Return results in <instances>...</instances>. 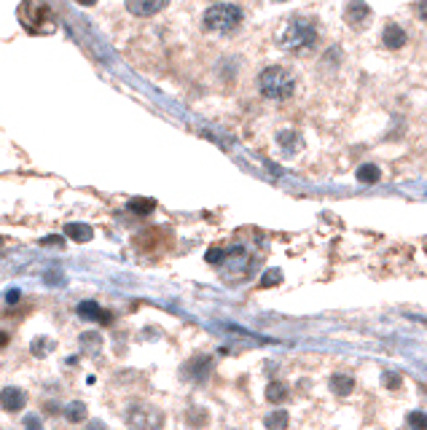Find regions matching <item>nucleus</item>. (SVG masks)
I'll return each instance as SVG.
<instances>
[{"instance_id": "obj_1", "label": "nucleus", "mask_w": 427, "mask_h": 430, "mask_svg": "<svg viewBox=\"0 0 427 430\" xmlns=\"http://www.w3.org/2000/svg\"><path fill=\"white\" fill-rule=\"evenodd\" d=\"M280 46L293 54H301L317 46V25L309 16H293L280 35Z\"/></svg>"}, {"instance_id": "obj_2", "label": "nucleus", "mask_w": 427, "mask_h": 430, "mask_svg": "<svg viewBox=\"0 0 427 430\" xmlns=\"http://www.w3.org/2000/svg\"><path fill=\"white\" fill-rule=\"evenodd\" d=\"M258 92L266 97V100H275V103H282V100H290L293 92H296V78L288 67L282 65H272V67H263L258 76Z\"/></svg>"}, {"instance_id": "obj_3", "label": "nucleus", "mask_w": 427, "mask_h": 430, "mask_svg": "<svg viewBox=\"0 0 427 430\" xmlns=\"http://www.w3.org/2000/svg\"><path fill=\"white\" fill-rule=\"evenodd\" d=\"M19 22L27 32H35V35H46V32L57 30V19H54V11L48 3H22L19 6Z\"/></svg>"}, {"instance_id": "obj_4", "label": "nucleus", "mask_w": 427, "mask_h": 430, "mask_svg": "<svg viewBox=\"0 0 427 430\" xmlns=\"http://www.w3.org/2000/svg\"><path fill=\"white\" fill-rule=\"evenodd\" d=\"M202 19H204L202 25L207 32H231L242 25L244 14L237 3H215L204 11Z\"/></svg>"}, {"instance_id": "obj_5", "label": "nucleus", "mask_w": 427, "mask_h": 430, "mask_svg": "<svg viewBox=\"0 0 427 430\" xmlns=\"http://www.w3.org/2000/svg\"><path fill=\"white\" fill-rule=\"evenodd\" d=\"M126 428L129 430H162L164 428V415L151 406V403H132L126 409Z\"/></svg>"}, {"instance_id": "obj_6", "label": "nucleus", "mask_w": 427, "mask_h": 430, "mask_svg": "<svg viewBox=\"0 0 427 430\" xmlns=\"http://www.w3.org/2000/svg\"><path fill=\"white\" fill-rule=\"evenodd\" d=\"M210 371H213V360H210L207 355H197V358H191V360L185 363L183 374L188 379H194V382H204V379L210 377Z\"/></svg>"}, {"instance_id": "obj_7", "label": "nucleus", "mask_w": 427, "mask_h": 430, "mask_svg": "<svg viewBox=\"0 0 427 430\" xmlns=\"http://www.w3.org/2000/svg\"><path fill=\"white\" fill-rule=\"evenodd\" d=\"M0 406H3L6 412H22V409L27 406L25 390H19V387H3V390H0Z\"/></svg>"}, {"instance_id": "obj_8", "label": "nucleus", "mask_w": 427, "mask_h": 430, "mask_svg": "<svg viewBox=\"0 0 427 430\" xmlns=\"http://www.w3.org/2000/svg\"><path fill=\"white\" fill-rule=\"evenodd\" d=\"M344 19H347L350 27L360 30V27H366L368 19H371V6H366V3H350L344 8Z\"/></svg>"}, {"instance_id": "obj_9", "label": "nucleus", "mask_w": 427, "mask_h": 430, "mask_svg": "<svg viewBox=\"0 0 427 430\" xmlns=\"http://www.w3.org/2000/svg\"><path fill=\"white\" fill-rule=\"evenodd\" d=\"M76 312L81 315V318H86V320H94V322H103V325H110L113 322V315L107 312V309H103L97 301H81L76 307Z\"/></svg>"}, {"instance_id": "obj_10", "label": "nucleus", "mask_w": 427, "mask_h": 430, "mask_svg": "<svg viewBox=\"0 0 427 430\" xmlns=\"http://www.w3.org/2000/svg\"><path fill=\"white\" fill-rule=\"evenodd\" d=\"M406 41H409V35H406V30H403L400 25H395V22H390V25L384 27V32H381V44L387 48H403L406 46Z\"/></svg>"}, {"instance_id": "obj_11", "label": "nucleus", "mask_w": 427, "mask_h": 430, "mask_svg": "<svg viewBox=\"0 0 427 430\" xmlns=\"http://www.w3.org/2000/svg\"><path fill=\"white\" fill-rule=\"evenodd\" d=\"M164 6L167 3H162V0H153V3H126V11L135 16H153L159 14V11H164Z\"/></svg>"}, {"instance_id": "obj_12", "label": "nucleus", "mask_w": 427, "mask_h": 430, "mask_svg": "<svg viewBox=\"0 0 427 430\" xmlns=\"http://www.w3.org/2000/svg\"><path fill=\"white\" fill-rule=\"evenodd\" d=\"M65 234H67V240H73V242H89L94 237V229L89 223H67V226H65Z\"/></svg>"}, {"instance_id": "obj_13", "label": "nucleus", "mask_w": 427, "mask_h": 430, "mask_svg": "<svg viewBox=\"0 0 427 430\" xmlns=\"http://www.w3.org/2000/svg\"><path fill=\"white\" fill-rule=\"evenodd\" d=\"M277 143L282 145V151L288 156H293L298 148H301V138L293 132V129H282V132H277Z\"/></svg>"}, {"instance_id": "obj_14", "label": "nucleus", "mask_w": 427, "mask_h": 430, "mask_svg": "<svg viewBox=\"0 0 427 430\" xmlns=\"http://www.w3.org/2000/svg\"><path fill=\"white\" fill-rule=\"evenodd\" d=\"M331 390H334L336 396H350L352 390H355V379H352L350 374H334L331 377Z\"/></svg>"}, {"instance_id": "obj_15", "label": "nucleus", "mask_w": 427, "mask_h": 430, "mask_svg": "<svg viewBox=\"0 0 427 430\" xmlns=\"http://www.w3.org/2000/svg\"><path fill=\"white\" fill-rule=\"evenodd\" d=\"M126 210L135 215H151L156 210V202L148 200V197H132V200L126 202Z\"/></svg>"}, {"instance_id": "obj_16", "label": "nucleus", "mask_w": 427, "mask_h": 430, "mask_svg": "<svg viewBox=\"0 0 427 430\" xmlns=\"http://www.w3.org/2000/svg\"><path fill=\"white\" fill-rule=\"evenodd\" d=\"M288 419L290 417L285 409H277V412H272V415L263 419V425H266L269 430H285L288 428Z\"/></svg>"}, {"instance_id": "obj_17", "label": "nucleus", "mask_w": 427, "mask_h": 430, "mask_svg": "<svg viewBox=\"0 0 427 430\" xmlns=\"http://www.w3.org/2000/svg\"><path fill=\"white\" fill-rule=\"evenodd\" d=\"M379 178H381V172L376 164H363V167H357V181L360 183H379Z\"/></svg>"}, {"instance_id": "obj_18", "label": "nucleus", "mask_w": 427, "mask_h": 430, "mask_svg": "<svg viewBox=\"0 0 427 430\" xmlns=\"http://www.w3.org/2000/svg\"><path fill=\"white\" fill-rule=\"evenodd\" d=\"M266 398L272 400V403H282V400L288 398V387L282 382H272L266 387Z\"/></svg>"}, {"instance_id": "obj_19", "label": "nucleus", "mask_w": 427, "mask_h": 430, "mask_svg": "<svg viewBox=\"0 0 427 430\" xmlns=\"http://www.w3.org/2000/svg\"><path fill=\"white\" fill-rule=\"evenodd\" d=\"M65 417H67L70 422H84V419H86V406H84L81 400H76V403H70V406L65 409Z\"/></svg>"}, {"instance_id": "obj_20", "label": "nucleus", "mask_w": 427, "mask_h": 430, "mask_svg": "<svg viewBox=\"0 0 427 430\" xmlns=\"http://www.w3.org/2000/svg\"><path fill=\"white\" fill-rule=\"evenodd\" d=\"M81 347L86 353H97L103 347V337L100 334H81Z\"/></svg>"}, {"instance_id": "obj_21", "label": "nucleus", "mask_w": 427, "mask_h": 430, "mask_svg": "<svg viewBox=\"0 0 427 430\" xmlns=\"http://www.w3.org/2000/svg\"><path fill=\"white\" fill-rule=\"evenodd\" d=\"M406 422H409V428H412V430H427V415H425V412H409Z\"/></svg>"}, {"instance_id": "obj_22", "label": "nucleus", "mask_w": 427, "mask_h": 430, "mask_svg": "<svg viewBox=\"0 0 427 430\" xmlns=\"http://www.w3.org/2000/svg\"><path fill=\"white\" fill-rule=\"evenodd\" d=\"M30 350H32V355H38V358H44V355L51 350V341L48 339H32V344H30Z\"/></svg>"}, {"instance_id": "obj_23", "label": "nucleus", "mask_w": 427, "mask_h": 430, "mask_svg": "<svg viewBox=\"0 0 427 430\" xmlns=\"http://www.w3.org/2000/svg\"><path fill=\"white\" fill-rule=\"evenodd\" d=\"M277 282H282V272L280 269H269L263 280H261V288H269V285H277Z\"/></svg>"}, {"instance_id": "obj_24", "label": "nucleus", "mask_w": 427, "mask_h": 430, "mask_svg": "<svg viewBox=\"0 0 427 430\" xmlns=\"http://www.w3.org/2000/svg\"><path fill=\"white\" fill-rule=\"evenodd\" d=\"M25 430H44V422H41V417H25Z\"/></svg>"}, {"instance_id": "obj_25", "label": "nucleus", "mask_w": 427, "mask_h": 430, "mask_svg": "<svg viewBox=\"0 0 427 430\" xmlns=\"http://www.w3.org/2000/svg\"><path fill=\"white\" fill-rule=\"evenodd\" d=\"M221 261H223V250L210 247V250H207V263H221Z\"/></svg>"}, {"instance_id": "obj_26", "label": "nucleus", "mask_w": 427, "mask_h": 430, "mask_svg": "<svg viewBox=\"0 0 427 430\" xmlns=\"http://www.w3.org/2000/svg\"><path fill=\"white\" fill-rule=\"evenodd\" d=\"M414 11L422 22H427V3H414Z\"/></svg>"}, {"instance_id": "obj_27", "label": "nucleus", "mask_w": 427, "mask_h": 430, "mask_svg": "<svg viewBox=\"0 0 427 430\" xmlns=\"http://www.w3.org/2000/svg\"><path fill=\"white\" fill-rule=\"evenodd\" d=\"M398 382H400L398 374H384V384H387V387H398Z\"/></svg>"}, {"instance_id": "obj_28", "label": "nucleus", "mask_w": 427, "mask_h": 430, "mask_svg": "<svg viewBox=\"0 0 427 430\" xmlns=\"http://www.w3.org/2000/svg\"><path fill=\"white\" fill-rule=\"evenodd\" d=\"M19 296H22L19 291H8V293H6V301H8V304H16V301H19Z\"/></svg>"}, {"instance_id": "obj_29", "label": "nucleus", "mask_w": 427, "mask_h": 430, "mask_svg": "<svg viewBox=\"0 0 427 430\" xmlns=\"http://www.w3.org/2000/svg\"><path fill=\"white\" fill-rule=\"evenodd\" d=\"M41 245H62V237H48V240H41Z\"/></svg>"}, {"instance_id": "obj_30", "label": "nucleus", "mask_w": 427, "mask_h": 430, "mask_svg": "<svg viewBox=\"0 0 427 430\" xmlns=\"http://www.w3.org/2000/svg\"><path fill=\"white\" fill-rule=\"evenodd\" d=\"M8 344V334L6 331H0V347H6Z\"/></svg>"}, {"instance_id": "obj_31", "label": "nucleus", "mask_w": 427, "mask_h": 430, "mask_svg": "<svg viewBox=\"0 0 427 430\" xmlns=\"http://www.w3.org/2000/svg\"><path fill=\"white\" fill-rule=\"evenodd\" d=\"M89 428H92V430H105V425H103V422H92Z\"/></svg>"}]
</instances>
